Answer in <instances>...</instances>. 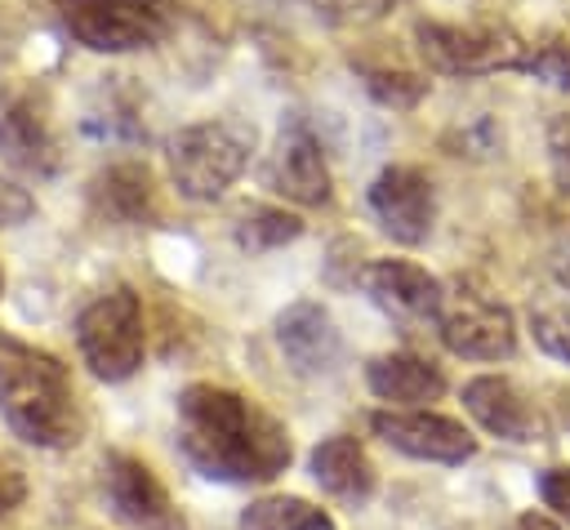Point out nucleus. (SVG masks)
<instances>
[{
    "mask_svg": "<svg viewBox=\"0 0 570 530\" xmlns=\"http://www.w3.org/2000/svg\"><path fill=\"white\" fill-rule=\"evenodd\" d=\"M178 450L183 459L227 485H263L289 468V432L254 396L218 383H191L178 392Z\"/></svg>",
    "mask_w": 570,
    "mask_h": 530,
    "instance_id": "nucleus-1",
    "label": "nucleus"
},
{
    "mask_svg": "<svg viewBox=\"0 0 570 530\" xmlns=\"http://www.w3.org/2000/svg\"><path fill=\"white\" fill-rule=\"evenodd\" d=\"M0 414L27 445L62 450L85 432L67 365L13 334H0Z\"/></svg>",
    "mask_w": 570,
    "mask_h": 530,
    "instance_id": "nucleus-2",
    "label": "nucleus"
},
{
    "mask_svg": "<svg viewBox=\"0 0 570 530\" xmlns=\"http://www.w3.org/2000/svg\"><path fill=\"white\" fill-rule=\"evenodd\" d=\"M254 147H258V129L236 116L183 125L165 138L169 178L187 200H218L245 174Z\"/></svg>",
    "mask_w": 570,
    "mask_h": 530,
    "instance_id": "nucleus-3",
    "label": "nucleus"
},
{
    "mask_svg": "<svg viewBox=\"0 0 570 530\" xmlns=\"http://www.w3.org/2000/svg\"><path fill=\"white\" fill-rule=\"evenodd\" d=\"M76 343L94 379L102 383H125L147 352V330H142V303L134 289H107L98 294L80 316H76Z\"/></svg>",
    "mask_w": 570,
    "mask_h": 530,
    "instance_id": "nucleus-4",
    "label": "nucleus"
},
{
    "mask_svg": "<svg viewBox=\"0 0 570 530\" xmlns=\"http://www.w3.org/2000/svg\"><path fill=\"white\" fill-rule=\"evenodd\" d=\"M67 36L94 53L147 49L169 31V0H53Z\"/></svg>",
    "mask_w": 570,
    "mask_h": 530,
    "instance_id": "nucleus-5",
    "label": "nucleus"
},
{
    "mask_svg": "<svg viewBox=\"0 0 570 530\" xmlns=\"http://www.w3.org/2000/svg\"><path fill=\"white\" fill-rule=\"evenodd\" d=\"M419 53L441 76H490V71H521L530 45L494 22H432L423 18L414 27Z\"/></svg>",
    "mask_w": 570,
    "mask_h": 530,
    "instance_id": "nucleus-6",
    "label": "nucleus"
},
{
    "mask_svg": "<svg viewBox=\"0 0 570 530\" xmlns=\"http://www.w3.org/2000/svg\"><path fill=\"white\" fill-rule=\"evenodd\" d=\"M436 334L454 356H468V361H503L517 352L512 312L472 285L445 289L441 312H436Z\"/></svg>",
    "mask_w": 570,
    "mask_h": 530,
    "instance_id": "nucleus-7",
    "label": "nucleus"
},
{
    "mask_svg": "<svg viewBox=\"0 0 570 530\" xmlns=\"http://www.w3.org/2000/svg\"><path fill=\"white\" fill-rule=\"evenodd\" d=\"M370 209L396 245H423L436 223V187L414 165H387L370 183Z\"/></svg>",
    "mask_w": 570,
    "mask_h": 530,
    "instance_id": "nucleus-8",
    "label": "nucleus"
},
{
    "mask_svg": "<svg viewBox=\"0 0 570 530\" xmlns=\"http://www.w3.org/2000/svg\"><path fill=\"white\" fill-rule=\"evenodd\" d=\"M263 183L294 200V205H325L330 200V165H325V147L321 138L294 116L289 125H281L267 160H263Z\"/></svg>",
    "mask_w": 570,
    "mask_h": 530,
    "instance_id": "nucleus-9",
    "label": "nucleus"
},
{
    "mask_svg": "<svg viewBox=\"0 0 570 530\" xmlns=\"http://www.w3.org/2000/svg\"><path fill=\"white\" fill-rule=\"evenodd\" d=\"M374 436H383L392 450L428 463H463L476 454V436L445 414L432 410H374L370 414Z\"/></svg>",
    "mask_w": 570,
    "mask_h": 530,
    "instance_id": "nucleus-10",
    "label": "nucleus"
},
{
    "mask_svg": "<svg viewBox=\"0 0 570 530\" xmlns=\"http://www.w3.org/2000/svg\"><path fill=\"white\" fill-rule=\"evenodd\" d=\"M107 499L116 517L134 530H187V517L160 485V477L134 459V454H111L107 459Z\"/></svg>",
    "mask_w": 570,
    "mask_h": 530,
    "instance_id": "nucleus-11",
    "label": "nucleus"
},
{
    "mask_svg": "<svg viewBox=\"0 0 570 530\" xmlns=\"http://www.w3.org/2000/svg\"><path fill=\"white\" fill-rule=\"evenodd\" d=\"M0 160H9L22 174H36V178H53L62 165L58 138H53L45 111L22 89L0 94Z\"/></svg>",
    "mask_w": 570,
    "mask_h": 530,
    "instance_id": "nucleus-12",
    "label": "nucleus"
},
{
    "mask_svg": "<svg viewBox=\"0 0 570 530\" xmlns=\"http://www.w3.org/2000/svg\"><path fill=\"white\" fill-rule=\"evenodd\" d=\"M361 285L396 321H436L441 298H445V285L428 267L405 263V258H379V263H370L361 272Z\"/></svg>",
    "mask_w": 570,
    "mask_h": 530,
    "instance_id": "nucleus-13",
    "label": "nucleus"
},
{
    "mask_svg": "<svg viewBox=\"0 0 570 530\" xmlns=\"http://www.w3.org/2000/svg\"><path fill=\"white\" fill-rule=\"evenodd\" d=\"M463 410L499 441H539L543 436V419L539 410L525 401V392L503 379V374H481L463 383Z\"/></svg>",
    "mask_w": 570,
    "mask_h": 530,
    "instance_id": "nucleus-14",
    "label": "nucleus"
},
{
    "mask_svg": "<svg viewBox=\"0 0 570 530\" xmlns=\"http://www.w3.org/2000/svg\"><path fill=\"white\" fill-rule=\"evenodd\" d=\"M276 343L298 374H325L343 352L334 316L312 298H298L276 316Z\"/></svg>",
    "mask_w": 570,
    "mask_h": 530,
    "instance_id": "nucleus-15",
    "label": "nucleus"
},
{
    "mask_svg": "<svg viewBox=\"0 0 570 530\" xmlns=\"http://www.w3.org/2000/svg\"><path fill=\"white\" fill-rule=\"evenodd\" d=\"M312 481L330 494V499H343V503H370V494H374V485H379V472H374V463H370V454H365V445L356 441V436H343V432H334V436H325L316 450H312Z\"/></svg>",
    "mask_w": 570,
    "mask_h": 530,
    "instance_id": "nucleus-16",
    "label": "nucleus"
},
{
    "mask_svg": "<svg viewBox=\"0 0 570 530\" xmlns=\"http://www.w3.org/2000/svg\"><path fill=\"white\" fill-rule=\"evenodd\" d=\"M365 383L379 401H392V405H423V401H436L445 392V374L436 361L428 356H414V352H383L365 365Z\"/></svg>",
    "mask_w": 570,
    "mask_h": 530,
    "instance_id": "nucleus-17",
    "label": "nucleus"
},
{
    "mask_svg": "<svg viewBox=\"0 0 570 530\" xmlns=\"http://www.w3.org/2000/svg\"><path fill=\"white\" fill-rule=\"evenodd\" d=\"M94 200L116 223H142L156 214V187L147 165H111L94 178Z\"/></svg>",
    "mask_w": 570,
    "mask_h": 530,
    "instance_id": "nucleus-18",
    "label": "nucleus"
},
{
    "mask_svg": "<svg viewBox=\"0 0 570 530\" xmlns=\"http://www.w3.org/2000/svg\"><path fill=\"white\" fill-rule=\"evenodd\" d=\"M240 530H334V521L298 494H263L240 512Z\"/></svg>",
    "mask_w": 570,
    "mask_h": 530,
    "instance_id": "nucleus-19",
    "label": "nucleus"
},
{
    "mask_svg": "<svg viewBox=\"0 0 570 530\" xmlns=\"http://www.w3.org/2000/svg\"><path fill=\"white\" fill-rule=\"evenodd\" d=\"M232 236H236V245L245 254H267V249H281L289 241H298L303 236V218L289 214V209H281V205H249L236 218Z\"/></svg>",
    "mask_w": 570,
    "mask_h": 530,
    "instance_id": "nucleus-20",
    "label": "nucleus"
},
{
    "mask_svg": "<svg viewBox=\"0 0 570 530\" xmlns=\"http://www.w3.org/2000/svg\"><path fill=\"white\" fill-rule=\"evenodd\" d=\"M361 80H365L370 98L379 107H392V111H410L428 94V80L419 71H405V67H361Z\"/></svg>",
    "mask_w": 570,
    "mask_h": 530,
    "instance_id": "nucleus-21",
    "label": "nucleus"
},
{
    "mask_svg": "<svg viewBox=\"0 0 570 530\" xmlns=\"http://www.w3.org/2000/svg\"><path fill=\"white\" fill-rule=\"evenodd\" d=\"M530 330H534V343H539L552 361L570 365V307H561V303L534 307V312H530Z\"/></svg>",
    "mask_w": 570,
    "mask_h": 530,
    "instance_id": "nucleus-22",
    "label": "nucleus"
},
{
    "mask_svg": "<svg viewBox=\"0 0 570 530\" xmlns=\"http://www.w3.org/2000/svg\"><path fill=\"white\" fill-rule=\"evenodd\" d=\"M521 71H530L534 80H543L552 89H570V49L566 45H530Z\"/></svg>",
    "mask_w": 570,
    "mask_h": 530,
    "instance_id": "nucleus-23",
    "label": "nucleus"
},
{
    "mask_svg": "<svg viewBox=\"0 0 570 530\" xmlns=\"http://www.w3.org/2000/svg\"><path fill=\"white\" fill-rule=\"evenodd\" d=\"M445 147H454V156H494V151L503 147V134H499V125H494L490 116H481V120H472L468 129L450 134Z\"/></svg>",
    "mask_w": 570,
    "mask_h": 530,
    "instance_id": "nucleus-24",
    "label": "nucleus"
},
{
    "mask_svg": "<svg viewBox=\"0 0 570 530\" xmlns=\"http://www.w3.org/2000/svg\"><path fill=\"white\" fill-rule=\"evenodd\" d=\"M387 0H316V13L334 27H352V22H370L383 13Z\"/></svg>",
    "mask_w": 570,
    "mask_h": 530,
    "instance_id": "nucleus-25",
    "label": "nucleus"
},
{
    "mask_svg": "<svg viewBox=\"0 0 570 530\" xmlns=\"http://www.w3.org/2000/svg\"><path fill=\"white\" fill-rule=\"evenodd\" d=\"M31 214H36L31 192H27V187H18L13 178H0V232H4V227L27 223Z\"/></svg>",
    "mask_w": 570,
    "mask_h": 530,
    "instance_id": "nucleus-26",
    "label": "nucleus"
},
{
    "mask_svg": "<svg viewBox=\"0 0 570 530\" xmlns=\"http://www.w3.org/2000/svg\"><path fill=\"white\" fill-rule=\"evenodd\" d=\"M539 499L570 521V468H548L539 477Z\"/></svg>",
    "mask_w": 570,
    "mask_h": 530,
    "instance_id": "nucleus-27",
    "label": "nucleus"
},
{
    "mask_svg": "<svg viewBox=\"0 0 570 530\" xmlns=\"http://www.w3.org/2000/svg\"><path fill=\"white\" fill-rule=\"evenodd\" d=\"M22 499H27V477H22V468L0 454V517H9Z\"/></svg>",
    "mask_w": 570,
    "mask_h": 530,
    "instance_id": "nucleus-28",
    "label": "nucleus"
},
{
    "mask_svg": "<svg viewBox=\"0 0 570 530\" xmlns=\"http://www.w3.org/2000/svg\"><path fill=\"white\" fill-rule=\"evenodd\" d=\"M512 530H561L552 517H543V512H521L517 521H512Z\"/></svg>",
    "mask_w": 570,
    "mask_h": 530,
    "instance_id": "nucleus-29",
    "label": "nucleus"
},
{
    "mask_svg": "<svg viewBox=\"0 0 570 530\" xmlns=\"http://www.w3.org/2000/svg\"><path fill=\"white\" fill-rule=\"evenodd\" d=\"M552 276H557V285H566V289H570V245L552 258Z\"/></svg>",
    "mask_w": 570,
    "mask_h": 530,
    "instance_id": "nucleus-30",
    "label": "nucleus"
},
{
    "mask_svg": "<svg viewBox=\"0 0 570 530\" xmlns=\"http://www.w3.org/2000/svg\"><path fill=\"white\" fill-rule=\"evenodd\" d=\"M0 294H4V272H0Z\"/></svg>",
    "mask_w": 570,
    "mask_h": 530,
    "instance_id": "nucleus-31",
    "label": "nucleus"
}]
</instances>
